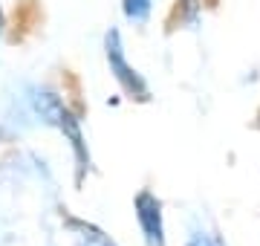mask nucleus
Masks as SVG:
<instances>
[{"mask_svg": "<svg viewBox=\"0 0 260 246\" xmlns=\"http://www.w3.org/2000/svg\"><path fill=\"white\" fill-rule=\"evenodd\" d=\"M104 47H107V61H110V73L113 78L121 84V90L130 96V99H136V102H148L150 99V90L145 84V78L127 64V58H124V49H121V38L116 29L107 32V38H104Z\"/></svg>", "mask_w": 260, "mask_h": 246, "instance_id": "nucleus-1", "label": "nucleus"}, {"mask_svg": "<svg viewBox=\"0 0 260 246\" xmlns=\"http://www.w3.org/2000/svg\"><path fill=\"white\" fill-rule=\"evenodd\" d=\"M38 113L44 116L47 122L58 125V128L70 136V142H73L75 153H78V162H81V168H84V165L90 162V157H87V148H84V136H81V131H78V119H73V113H70L64 104H61V99L52 96V93L38 96Z\"/></svg>", "mask_w": 260, "mask_h": 246, "instance_id": "nucleus-2", "label": "nucleus"}, {"mask_svg": "<svg viewBox=\"0 0 260 246\" xmlns=\"http://www.w3.org/2000/svg\"><path fill=\"white\" fill-rule=\"evenodd\" d=\"M136 218L142 223L145 240L148 246H165V235H162V206L150 191H139L136 197Z\"/></svg>", "mask_w": 260, "mask_h": 246, "instance_id": "nucleus-3", "label": "nucleus"}, {"mask_svg": "<svg viewBox=\"0 0 260 246\" xmlns=\"http://www.w3.org/2000/svg\"><path fill=\"white\" fill-rule=\"evenodd\" d=\"M124 15L136 23H145L150 15V0H124Z\"/></svg>", "mask_w": 260, "mask_h": 246, "instance_id": "nucleus-4", "label": "nucleus"}, {"mask_svg": "<svg viewBox=\"0 0 260 246\" xmlns=\"http://www.w3.org/2000/svg\"><path fill=\"white\" fill-rule=\"evenodd\" d=\"M191 246H211V243H208L203 235H194V237H191Z\"/></svg>", "mask_w": 260, "mask_h": 246, "instance_id": "nucleus-5", "label": "nucleus"}]
</instances>
